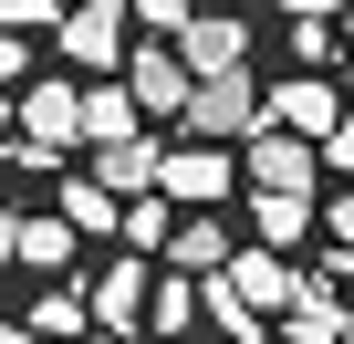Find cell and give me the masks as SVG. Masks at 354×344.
Here are the masks:
<instances>
[{
	"instance_id": "obj_17",
	"label": "cell",
	"mask_w": 354,
	"mask_h": 344,
	"mask_svg": "<svg viewBox=\"0 0 354 344\" xmlns=\"http://www.w3.org/2000/svg\"><path fill=\"white\" fill-rule=\"evenodd\" d=\"M177 219H188V209H177L167 188H146V199H125V251H146V261H167V240H177Z\"/></svg>"
},
{
	"instance_id": "obj_25",
	"label": "cell",
	"mask_w": 354,
	"mask_h": 344,
	"mask_svg": "<svg viewBox=\"0 0 354 344\" xmlns=\"http://www.w3.org/2000/svg\"><path fill=\"white\" fill-rule=\"evenodd\" d=\"M323 282H344V292H354V251H344V240H333V261H323Z\"/></svg>"
},
{
	"instance_id": "obj_10",
	"label": "cell",
	"mask_w": 354,
	"mask_h": 344,
	"mask_svg": "<svg viewBox=\"0 0 354 344\" xmlns=\"http://www.w3.org/2000/svg\"><path fill=\"white\" fill-rule=\"evenodd\" d=\"M344 115H354V105H333V84H323V73H292V84L271 94V125H292V136H313V146H323Z\"/></svg>"
},
{
	"instance_id": "obj_18",
	"label": "cell",
	"mask_w": 354,
	"mask_h": 344,
	"mask_svg": "<svg viewBox=\"0 0 354 344\" xmlns=\"http://www.w3.org/2000/svg\"><path fill=\"white\" fill-rule=\"evenodd\" d=\"M63 219H73L84 240H104V230H125V209H115V188H104V178H73V188H63Z\"/></svg>"
},
{
	"instance_id": "obj_20",
	"label": "cell",
	"mask_w": 354,
	"mask_h": 344,
	"mask_svg": "<svg viewBox=\"0 0 354 344\" xmlns=\"http://www.w3.org/2000/svg\"><path fill=\"white\" fill-rule=\"evenodd\" d=\"M63 11H73V0H0V21H11L21 42H32V32H63Z\"/></svg>"
},
{
	"instance_id": "obj_16",
	"label": "cell",
	"mask_w": 354,
	"mask_h": 344,
	"mask_svg": "<svg viewBox=\"0 0 354 344\" xmlns=\"http://www.w3.org/2000/svg\"><path fill=\"white\" fill-rule=\"evenodd\" d=\"M84 136L94 146H115V136H146V105H136V84H84Z\"/></svg>"
},
{
	"instance_id": "obj_13",
	"label": "cell",
	"mask_w": 354,
	"mask_h": 344,
	"mask_svg": "<svg viewBox=\"0 0 354 344\" xmlns=\"http://www.w3.org/2000/svg\"><path fill=\"white\" fill-rule=\"evenodd\" d=\"M230 292H240L250 313H271V302H302V282H292V251H271V240H250V251L230 261Z\"/></svg>"
},
{
	"instance_id": "obj_11",
	"label": "cell",
	"mask_w": 354,
	"mask_h": 344,
	"mask_svg": "<svg viewBox=\"0 0 354 344\" xmlns=\"http://www.w3.org/2000/svg\"><path fill=\"white\" fill-rule=\"evenodd\" d=\"M21 136L84 146V73H73V84H32V94H21Z\"/></svg>"
},
{
	"instance_id": "obj_22",
	"label": "cell",
	"mask_w": 354,
	"mask_h": 344,
	"mask_svg": "<svg viewBox=\"0 0 354 344\" xmlns=\"http://www.w3.org/2000/svg\"><path fill=\"white\" fill-rule=\"evenodd\" d=\"M354 0H281V21H344Z\"/></svg>"
},
{
	"instance_id": "obj_4",
	"label": "cell",
	"mask_w": 354,
	"mask_h": 344,
	"mask_svg": "<svg viewBox=\"0 0 354 344\" xmlns=\"http://www.w3.org/2000/svg\"><path fill=\"white\" fill-rule=\"evenodd\" d=\"M230 178H240V156H230V146H209V136L167 146V199H177V209H219Z\"/></svg>"
},
{
	"instance_id": "obj_5",
	"label": "cell",
	"mask_w": 354,
	"mask_h": 344,
	"mask_svg": "<svg viewBox=\"0 0 354 344\" xmlns=\"http://www.w3.org/2000/svg\"><path fill=\"white\" fill-rule=\"evenodd\" d=\"M146 313H156V261H146V251H125L115 271H94V323H104V334H136Z\"/></svg>"
},
{
	"instance_id": "obj_8",
	"label": "cell",
	"mask_w": 354,
	"mask_h": 344,
	"mask_svg": "<svg viewBox=\"0 0 354 344\" xmlns=\"http://www.w3.org/2000/svg\"><path fill=\"white\" fill-rule=\"evenodd\" d=\"M177 53L198 63V84H209V73H240V63H250V21H240V11H198L188 32H177Z\"/></svg>"
},
{
	"instance_id": "obj_29",
	"label": "cell",
	"mask_w": 354,
	"mask_h": 344,
	"mask_svg": "<svg viewBox=\"0 0 354 344\" xmlns=\"http://www.w3.org/2000/svg\"><path fill=\"white\" fill-rule=\"evenodd\" d=\"M344 21H354V11H344Z\"/></svg>"
},
{
	"instance_id": "obj_6",
	"label": "cell",
	"mask_w": 354,
	"mask_h": 344,
	"mask_svg": "<svg viewBox=\"0 0 354 344\" xmlns=\"http://www.w3.org/2000/svg\"><path fill=\"white\" fill-rule=\"evenodd\" d=\"M240 167H250V188H302V199H313L323 146H313V136H271V125H261V136L240 146Z\"/></svg>"
},
{
	"instance_id": "obj_28",
	"label": "cell",
	"mask_w": 354,
	"mask_h": 344,
	"mask_svg": "<svg viewBox=\"0 0 354 344\" xmlns=\"http://www.w3.org/2000/svg\"><path fill=\"white\" fill-rule=\"evenodd\" d=\"M344 94H354V53H344Z\"/></svg>"
},
{
	"instance_id": "obj_15",
	"label": "cell",
	"mask_w": 354,
	"mask_h": 344,
	"mask_svg": "<svg viewBox=\"0 0 354 344\" xmlns=\"http://www.w3.org/2000/svg\"><path fill=\"white\" fill-rule=\"evenodd\" d=\"M198 313H209V282L167 261V271H156V313H146V334H156V344H177V334H188Z\"/></svg>"
},
{
	"instance_id": "obj_14",
	"label": "cell",
	"mask_w": 354,
	"mask_h": 344,
	"mask_svg": "<svg viewBox=\"0 0 354 344\" xmlns=\"http://www.w3.org/2000/svg\"><path fill=\"white\" fill-rule=\"evenodd\" d=\"M167 261L209 282V271H230V261H240V240H230V219H209V209H188V219H177V240H167Z\"/></svg>"
},
{
	"instance_id": "obj_27",
	"label": "cell",
	"mask_w": 354,
	"mask_h": 344,
	"mask_svg": "<svg viewBox=\"0 0 354 344\" xmlns=\"http://www.w3.org/2000/svg\"><path fill=\"white\" fill-rule=\"evenodd\" d=\"M84 344H125V334H84Z\"/></svg>"
},
{
	"instance_id": "obj_12",
	"label": "cell",
	"mask_w": 354,
	"mask_h": 344,
	"mask_svg": "<svg viewBox=\"0 0 354 344\" xmlns=\"http://www.w3.org/2000/svg\"><path fill=\"white\" fill-rule=\"evenodd\" d=\"M323 230V209L302 199V188H250V240H271V251H302Z\"/></svg>"
},
{
	"instance_id": "obj_26",
	"label": "cell",
	"mask_w": 354,
	"mask_h": 344,
	"mask_svg": "<svg viewBox=\"0 0 354 344\" xmlns=\"http://www.w3.org/2000/svg\"><path fill=\"white\" fill-rule=\"evenodd\" d=\"M0 344H53V334H32V323H11V334H0Z\"/></svg>"
},
{
	"instance_id": "obj_24",
	"label": "cell",
	"mask_w": 354,
	"mask_h": 344,
	"mask_svg": "<svg viewBox=\"0 0 354 344\" xmlns=\"http://www.w3.org/2000/svg\"><path fill=\"white\" fill-rule=\"evenodd\" d=\"M323 230H333V240H344V251H354V188H344V199H333V209H323Z\"/></svg>"
},
{
	"instance_id": "obj_2",
	"label": "cell",
	"mask_w": 354,
	"mask_h": 344,
	"mask_svg": "<svg viewBox=\"0 0 354 344\" xmlns=\"http://www.w3.org/2000/svg\"><path fill=\"white\" fill-rule=\"evenodd\" d=\"M261 125H271V94L250 84V63H240V73H209L198 105L177 115V136H209V146H250Z\"/></svg>"
},
{
	"instance_id": "obj_3",
	"label": "cell",
	"mask_w": 354,
	"mask_h": 344,
	"mask_svg": "<svg viewBox=\"0 0 354 344\" xmlns=\"http://www.w3.org/2000/svg\"><path fill=\"white\" fill-rule=\"evenodd\" d=\"M125 84H136V105H146V115H188V105H198V63L177 53V32H156V42H136V63H125Z\"/></svg>"
},
{
	"instance_id": "obj_7",
	"label": "cell",
	"mask_w": 354,
	"mask_h": 344,
	"mask_svg": "<svg viewBox=\"0 0 354 344\" xmlns=\"http://www.w3.org/2000/svg\"><path fill=\"white\" fill-rule=\"evenodd\" d=\"M0 251H11V261H21V271H63V261H73V251H84V230H73V219H63V209H21V219H11V230H0Z\"/></svg>"
},
{
	"instance_id": "obj_1",
	"label": "cell",
	"mask_w": 354,
	"mask_h": 344,
	"mask_svg": "<svg viewBox=\"0 0 354 344\" xmlns=\"http://www.w3.org/2000/svg\"><path fill=\"white\" fill-rule=\"evenodd\" d=\"M53 53L94 84V73H125L136 63V0H73L63 11V32H53Z\"/></svg>"
},
{
	"instance_id": "obj_21",
	"label": "cell",
	"mask_w": 354,
	"mask_h": 344,
	"mask_svg": "<svg viewBox=\"0 0 354 344\" xmlns=\"http://www.w3.org/2000/svg\"><path fill=\"white\" fill-rule=\"evenodd\" d=\"M136 21H146V32H188L198 11H188V0H136Z\"/></svg>"
},
{
	"instance_id": "obj_9",
	"label": "cell",
	"mask_w": 354,
	"mask_h": 344,
	"mask_svg": "<svg viewBox=\"0 0 354 344\" xmlns=\"http://www.w3.org/2000/svg\"><path fill=\"white\" fill-rule=\"evenodd\" d=\"M94 178L115 199H146V188H167V146L156 136H115V146H94Z\"/></svg>"
},
{
	"instance_id": "obj_19",
	"label": "cell",
	"mask_w": 354,
	"mask_h": 344,
	"mask_svg": "<svg viewBox=\"0 0 354 344\" xmlns=\"http://www.w3.org/2000/svg\"><path fill=\"white\" fill-rule=\"evenodd\" d=\"M281 334H292V344H344V302H333V282H323V292H302Z\"/></svg>"
},
{
	"instance_id": "obj_23",
	"label": "cell",
	"mask_w": 354,
	"mask_h": 344,
	"mask_svg": "<svg viewBox=\"0 0 354 344\" xmlns=\"http://www.w3.org/2000/svg\"><path fill=\"white\" fill-rule=\"evenodd\" d=\"M323 167H344V178H354V115H344V125L323 136Z\"/></svg>"
}]
</instances>
